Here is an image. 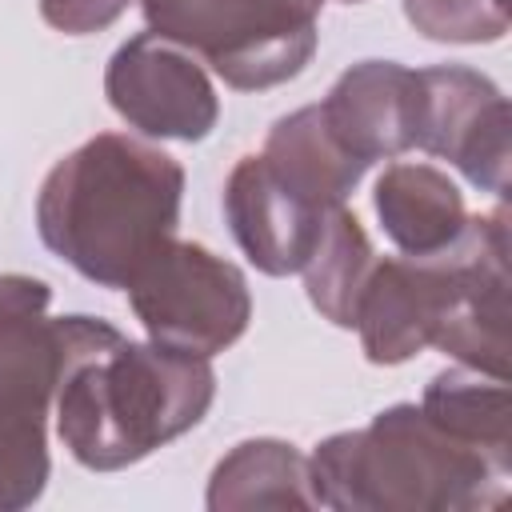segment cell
Masks as SVG:
<instances>
[{
	"mask_svg": "<svg viewBox=\"0 0 512 512\" xmlns=\"http://www.w3.org/2000/svg\"><path fill=\"white\" fill-rule=\"evenodd\" d=\"M60 380L56 432L76 464L116 472L204 420L216 372L204 356L128 340L96 316H56Z\"/></svg>",
	"mask_w": 512,
	"mask_h": 512,
	"instance_id": "6da1fadb",
	"label": "cell"
},
{
	"mask_svg": "<svg viewBox=\"0 0 512 512\" xmlns=\"http://www.w3.org/2000/svg\"><path fill=\"white\" fill-rule=\"evenodd\" d=\"M184 168L164 148L100 132L52 164L36 196L48 252L100 288H128L140 264L172 240Z\"/></svg>",
	"mask_w": 512,
	"mask_h": 512,
	"instance_id": "7a4b0ae2",
	"label": "cell"
},
{
	"mask_svg": "<svg viewBox=\"0 0 512 512\" xmlns=\"http://www.w3.org/2000/svg\"><path fill=\"white\" fill-rule=\"evenodd\" d=\"M508 460L444 432L424 408L392 404L368 428L336 432L308 460L316 508L472 512L508 496Z\"/></svg>",
	"mask_w": 512,
	"mask_h": 512,
	"instance_id": "3957f363",
	"label": "cell"
},
{
	"mask_svg": "<svg viewBox=\"0 0 512 512\" xmlns=\"http://www.w3.org/2000/svg\"><path fill=\"white\" fill-rule=\"evenodd\" d=\"M148 32L188 48L240 92L276 88L316 52V12L296 0H140Z\"/></svg>",
	"mask_w": 512,
	"mask_h": 512,
	"instance_id": "277c9868",
	"label": "cell"
},
{
	"mask_svg": "<svg viewBox=\"0 0 512 512\" xmlns=\"http://www.w3.org/2000/svg\"><path fill=\"white\" fill-rule=\"evenodd\" d=\"M124 292L148 340L204 360L236 344L252 320L244 272L204 244L176 236L140 264Z\"/></svg>",
	"mask_w": 512,
	"mask_h": 512,
	"instance_id": "5b68a950",
	"label": "cell"
},
{
	"mask_svg": "<svg viewBox=\"0 0 512 512\" xmlns=\"http://www.w3.org/2000/svg\"><path fill=\"white\" fill-rule=\"evenodd\" d=\"M416 148L460 168L476 188L508 192V100L476 68L432 64L416 72Z\"/></svg>",
	"mask_w": 512,
	"mask_h": 512,
	"instance_id": "8992f818",
	"label": "cell"
},
{
	"mask_svg": "<svg viewBox=\"0 0 512 512\" xmlns=\"http://www.w3.org/2000/svg\"><path fill=\"white\" fill-rule=\"evenodd\" d=\"M448 252V308L436 348L488 376H508V212L468 216Z\"/></svg>",
	"mask_w": 512,
	"mask_h": 512,
	"instance_id": "52a82bcc",
	"label": "cell"
},
{
	"mask_svg": "<svg viewBox=\"0 0 512 512\" xmlns=\"http://www.w3.org/2000/svg\"><path fill=\"white\" fill-rule=\"evenodd\" d=\"M104 96L120 120L160 140H204L220 116L200 60L156 32H140L112 52Z\"/></svg>",
	"mask_w": 512,
	"mask_h": 512,
	"instance_id": "ba28073f",
	"label": "cell"
},
{
	"mask_svg": "<svg viewBox=\"0 0 512 512\" xmlns=\"http://www.w3.org/2000/svg\"><path fill=\"white\" fill-rule=\"evenodd\" d=\"M448 252L376 260L356 304V332L372 364H404L424 352L448 308Z\"/></svg>",
	"mask_w": 512,
	"mask_h": 512,
	"instance_id": "9c48e42d",
	"label": "cell"
},
{
	"mask_svg": "<svg viewBox=\"0 0 512 512\" xmlns=\"http://www.w3.org/2000/svg\"><path fill=\"white\" fill-rule=\"evenodd\" d=\"M332 208H316L296 196L264 156H240L224 184V216L240 244V252L268 276H292L304 268L308 252L320 240L324 216Z\"/></svg>",
	"mask_w": 512,
	"mask_h": 512,
	"instance_id": "30bf717a",
	"label": "cell"
},
{
	"mask_svg": "<svg viewBox=\"0 0 512 512\" xmlns=\"http://www.w3.org/2000/svg\"><path fill=\"white\" fill-rule=\"evenodd\" d=\"M328 132L360 160H392L416 148V72L396 60H360L320 100Z\"/></svg>",
	"mask_w": 512,
	"mask_h": 512,
	"instance_id": "8fae6325",
	"label": "cell"
},
{
	"mask_svg": "<svg viewBox=\"0 0 512 512\" xmlns=\"http://www.w3.org/2000/svg\"><path fill=\"white\" fill-rule=\"evenodd\" d=\"M52 288L36 276H0V408L44 412L60 380V324L48 316Z\"/></svg>",
	"mask_w": 512,
	"mask_h": 512,
	"instance_id": "7c38bea8",
	"label": "cell"
},
{
	"mask_svg": "<svg viewBox=\"0 0 512 512\" xmlns=\"http://www.w3.org/2000/svg\"><path fill=\"white\" fill-rule=\"evenodd\" d=\"M372 200L388 240L404 256H432L468 224L460 188L432 164H388Z\"/></svg>",
	"mask_w": 512,
	"mask_h": 512,
	"instance_id": "4fadbf2b",
	"label": "cell"
},
{
	"mask_svg": "<svg viewBox=\"0 0 512 512\" xmlns=\"http://www.w3.org/2000/svg\"><path fill=\"white\" fill-rule=\"evenodd\" d=\"M268 168L308 204L316 208H336L344 204V196L360 184V176L368 172V164H360L324 124L320 104L296 108L288 116H280L268 128L264 152Z\"/></svg>",
	"mask_w": 512,
	"mask_h": 512,
	"instance_id": "5bb4252c",
	"label": "cell"
},
{
	"mask_svg": "<svg viewBox=\"0 0 512 512\" xmlns=\"http://www.w3.org/2000/svg\"><path fill=\"white\" fill-rule=\"evenodd\" d=\"M208 508H316L308 460L284 440H244L216 464Z\"/></svg>",
	"mask_w": 512,
	"mask_h": 512,
	"instance_id": "9a60e30c",
	"label": "cell"
},
{
	"mask_svg": "<svg viewBox=\"0 0 512 512\" xmlns=\"http://www.w3.org/2000/svg\"><path fill=\"white\" fill-rule=\"evenodd\" d=\"M372 264H376V252H372L368 232L360 228V220L344 204H336L324 216L320 240L300 268L312 308L324 320H332L336 328H352L360 292L372 276Z\"/></svg>",
	"mask_w": 512,
	"mask_h": 512,
	"instance_id": "2e32d148",
	"label": "cell"
},
{
	"mask_svg": "<svg viewBox=\"0 0 512 512\" xmlns=\"http://www.w3.org/2000/svg\"><path fill=\"white\" fill-rule=\"evenodd\" d=\"M420 408L452 436L468 440L472 448L512 464L508 440V388L504 376H488L480 368H448L428 380Z\"/></svg>",
	"mask_w": 512,
	"mask_h": 512,
	"instance_id": "e0dca14e",
	"label": "cell"
},
{
	"mask_svg": "<svg viewBox=\"0 0 512 512\" xmlns=\"http://www.w3.org/2000/svg\"><path fill=\"white\" fill-rule=\"evenodd\" d=\"M44 412L0 408V512H20L40 500L48 480Z\"/></svg>",
	"mask_w": 512,
	"mask_h": 512,
	"instance_id": "ac0fdd59",
	"label": "cell"
},
{
	"mask_svg": "<svg viewBox=\"0 0 512 512\" xmlns=\"http://www.w3.org/2000/svg\"><path fill=\"white\" fill-rule=\"evenodd\" d=\"M408 24L444 44H492L508 32L504 0H400Z\"/></svg>",
	"mask_w": 512,
	"mask_h": 512,
	"instance_id": "d6986e66",
	"label": "cell"
},
{
	"mask_svg": "<svg viewBox=\"0 0 512 512\" xmlns=\"http://www.w3.org/2000/svg\"><path fill=\"white\" fill-rule=\"evenodd\" d=\"M132 0H40V16L64 36H88L108 28Z\"/></svg>",
	"mask_w": 512,
	"mask_h": 512,
	"instance_id": "ffe728a7",
	"label": "cell"
},
{
	"mask_svg": "<svg viewBox=\"0 0 512 512\" xmlns=\"http://www.w3.org/2000/svg\"><path fill=\"white\" fill-rule=\"evenodd\" d=\"M344 4H360V0H344Z\"/></svg>",
	"mask_w": 512,
	"mask_h": 512,
	"instance_id": "44dd1931",
	"label": "cell"
}]
</instances>
